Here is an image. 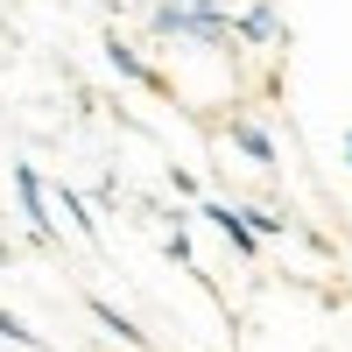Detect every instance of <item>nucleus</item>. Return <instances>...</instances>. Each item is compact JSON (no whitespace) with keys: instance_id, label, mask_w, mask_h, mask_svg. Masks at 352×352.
<instances>
[{"instance_id":"f257e3e1","label":"nucleus","mask_w":352,"mask_h":352,"mask_svg":"<svg viewBox=\"0 0 352 352\" xmlns=\"http://www.w3.org/2000/svg\"><path fill=\"white\" fill-rule=\"evenodd\" d=\"M148 28L162 43H197V50H226L232 43V8L226 14H197V8H176V0H162V8L148 14Z\"/></svg>"},{"instance_id":"f03ea898","label":"nucleus","mask_w":352,"mask_h":352,"mask_svg":"<svg viewBox=\"0 0 352 352\" xmlns=\"http://www.w3.org/2000/svg\"><path fill=\"white\" fill-rule=\"evenodd\" d=\"M14 204H21V226L36 247H56V219H50V184L36 162H14Z\"/></svg>"},{"instance_id":"7ed1b4c3","label":"nucleus","mask_w":352,"mask_h":352,"mask_svg":"<svg viewBox=\"0 0 352 352\" xmlns=\"http://www.w3.org/2000/svg\"><path fill=\"white\" fill-rule=\"evenodd\" d=\"M232 43H254V50H275V43H289L282 8H275V0H247V8L232 14Z\"/></svg>"},{"instance_id":"20e7f679","label":"nucleus","mask_w":352,"mask_h":352,"mask_svg":"<svg viewBox=\"0 0 352 352\" xmlns=\"http://www.w3.org/2000/svg\"><path fill=\"white\" fill-rule=\"evenodd\" d=\"M197 219L212 226V232H219V240H226L232 254H240V261H261V240H254V232L240 226V212H232V197H197Z\"/></svg>"},{"instance_id":"39448f33","label":"nucleus","mask_w":352,"mask_h":352,"mask_svg":"<svg viewBox=\"0 0 352 352\" xmlns=\"http://www.w3.org/2000/svg\"><path fill=\"white\" fill-rule=\"evenodd\" d=\"M226 141H232V148H240L247 162H261V169H275V134L261 127V120H247V113H232V120H226Z\"/></svg>"},{"instance_id":"423d86ee","label":"nucleus","mask_w":352,"mask_h":352,"mask_svg":"<svg viewBox=\"0 0 352 352\" xmlns=\"http://www.w3.org/2000/svg\"><path fill=\"white\" fill-rule=\"evenodd\" d=\"M106 64L120 71V78H134V85H148V92H169V78H162V71H155V64H148V56H141L134 43H120V36L106 43Z\"/></svg>"},{"instance_id":"0eeeda50","label":"nucleus","mask_w":352,"mask_h":352,"mask_svg":"<svg viewBox=\"0 0 352 352\" xmlns=\"http://www.w3.org/2000/svg\"><path fill=\"white\" fill-rule=\"evenodd\" d=\"M232 212H240V226L254 232V240H282V232H289V219L268 212V204H232Z\"/></svg>"},{"instance_id":"6e6552de","label":"nucleus","mask_w":352,"mask_h":352,"mask_svg":"<svg viewBox=\"0 0 352 352\" xmlns=\"http://www.w3.org/2000/svg\"><path fill=\"white\" fill-rule=\"evenodd\" d=\"M85 310H92V317H99V324H106L113 338H127V345H148V331H141V324H127V317H120V310H113L106 296H85Z\"/></svg>"},{"instance_id":"1a4fd4ad","label":"nucleus","mask_w":352,"mask_h":352,"mask_svg":"<svg viewBox=\"0 0 352 352\" xmlns=\"http://www.w3.org/2000/svg\"><path fill=\"white\" fill-rule=\"evenodd\" d=\"M0 338H8V345H21V352H50V345H43V331H28L14 310H0Z\"/></svg>"},{"instance_id":"9d476101","label":"nucleus","mask_w":352,"mask_h":352,"mask_svg":"<svg viewBox=\"0 0 352 352\" xmlns=\"http://www.w3.org/2000/svg\"><path fill=\"white\" fill-rule=\"evenodd\" d=\"M176 8H197V14H226L219 0H176Z\"/></svg>"},{"instance_id":"9b49d317","label":"nucleus","mask_w":352,"mask_h":352,"mask_svg":"<svg viewBox=\"0 0 352 352\" xmlns=\"http://www.w3.org/2000/svg\"><path fill=\"white\" fill-rule=\"evenodd\" d=\"M345 162H352V141H345Z\"/></svg>"}]
</instances>
